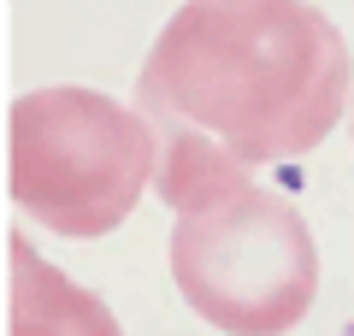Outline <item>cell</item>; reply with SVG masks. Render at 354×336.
I'll return each mask as SVG.
<instances>
[{
	"instance_id": "6da1fadb",
	"label": "cell",
	"mask_w": 354,
	"mask_h": 336,
	"mask_svg": "<svg viewBox=\"0 0 354 336\" xmlns=\"http://www.w3.org/2000/svg\"><path fill=\"white\" fill-rule=\"evenodd\" d=\"M136 95L160 130L153 189L171 212H195L254 165L313 153L354 100V59L313 0H183Z\"/></svg>"
},
{
	"instance_id": "7a4b0ae2",
	"label": "cell",
	"mask_w": 354,
	"mask_h": 336,
	"mask_svg": "<svg viewBox=\"0 0 354 336\" xmlns=\"http://www.w3.org/2000/svg\"><path fill=\"white\" fill-rule=\"evenodd\" d=\"M160 171V130L101 88H30L6 112V195L53 236L95 242Z\"/></svg>"
},
{
	"instance_id": "3957f363",
	"label": "cell",
	"mask_w": 354,
	"mask_h": 336,
	"mask_svg": "<svg viewBox=\"0 0 354 336\" xmlns=\"http://www.w3.org/2000/svg\"><path fill=\"white\" fill-rule=\"evenodd\" d=\"M171 283L225 336H283L319 295V248L301 212L248 177L207 207L177 212Z\"/></svg>"
},
{
	"instance_id": "277c9868",
	"label": "cell",
	"mask_w": 354,
	"mask_h": 336,
	"mask_svg": "<svg viewBox=\"0 0 354 336\" xmlns=\"http://www.w3.org/2000/svg\"><path fill=\"white\" fill-rule=\"evenodd\" d=\"M6 336H124V330L95 289L71 283L59 265H48L24 230H6Z\"/></svg>"
},
{
	"instance_id": "5b68a950",
	"label": "cell",
	"mask_w": 354,
	"mask_h": 336,
	"mask_svg": "<svg viewBox=\"0 0 354 336\" xmlns=\"http://www.w3.org/2000/svg\"><path fill=\"white\" fill-rule=\"evenodd\" d=\"M342 336H354V319H348V330H342Z\"/></svg>"
}]
</instances>
